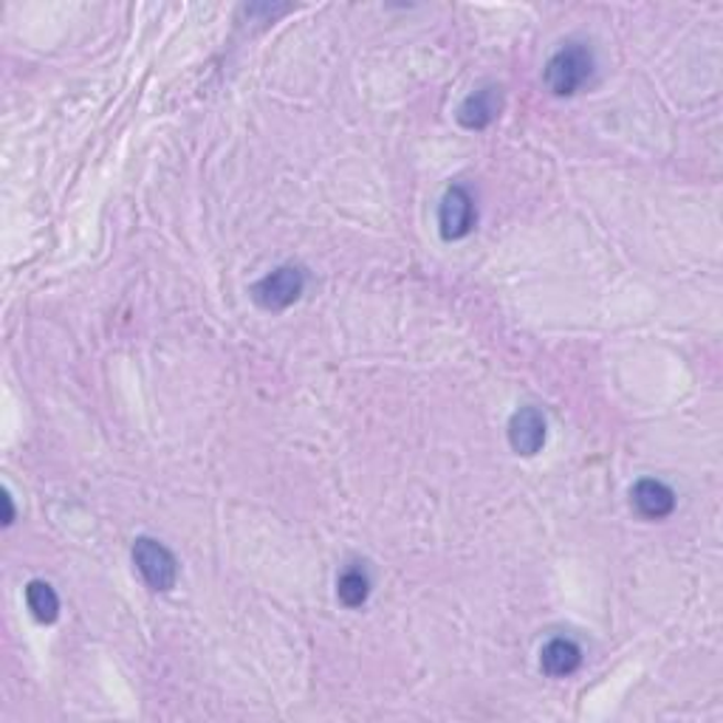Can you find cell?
Wrapping results in <instances>:
<instances>
[{"mask_svg": "<svg viewBox=\"0 0 723 723\" xmlns=\"http://www.w3.org/2000/svg\"><path fill=\"white\" fill-rule=\"evenodd\" d=\"M593 72V54L582 43H566L546 66V85L557 97H573Z\"/></svg>", "mask_w": 723, "mask_h": 723, "instance_id": "1", "label": "cell"}, {"mask_svg": "<svg viewBox=\"0 0 723 723\" xmlns=\"http://www.w3.org/2000/svg\"><path fill=\"white\" fill-rule=\"evenodd\" d=\"M337 596L346 607H362L371 596V577L362 566H348L339 573L337 580Z\"/></svg>", "mask_w": 723, "mask_h": 723, "instance_id": "9", "label": "cell"}, {"mask_svg": "<svg viewBox=\"0 0 723 723\" xmlns=\"http://www.w3.org/2000/svg\"><path fill=\"white\" fill-rule=\"evenodd\" d=\"M26 605L32 611V616L43 625H52L59 616V596L48 582L32 580L26 585Z\"/></svg>", "mask_w": 723, "mask_h": 723, "instance_id": "10", "label": "cell"}, {"mask_svg": "<svg viewBox=\"0 0 723 723\" xmlns=\"http://www.w3.org/2000/svg\"><path fill=\"white\" fill-rule=\"evenodd\" d=\"M501 88L497 85H486V88H478L470 97L463 99L461 108H458V122L467 128V131H483L489 124L501 117Z\"/></svg>", "mask_w": 723, "mask_h": 723, "instance_id": "7", "label": "cell"}, {"mask_svg": "<svg viewBox=\"0 0 723 723\" xmlns=\"http://www.w3.org/2000/svg\"><path fill=\"white\" fill-rule=\"evenodd\" d=\"M508 443L517 456H537L546 447V418L537 407H521L508 418Z\"/></svg>", "mask_w": 723, "mask_h": 723, "instance_id": "5", "label": "cell"}, {"mask_svg": "<svg viewBox=\"0 0 723 723\" xmlns=\"http://www.w3.org/2000/svg\"><path fill=\"white\" fill-rule=\"evenodd\" d=\"M306 288V272L300 266H277L269 272L266 277L252 286V300L263 308V311H283V308L294 306L303 297Z\"/></svg>", "mask_w": 723, "mask_h": 723, "instance_id": "2", "label": "cell"}, {"mask_svg": "<svg viewBox=\"0 0 723 723\" xmlns=\"http://www.w3.org/2000/svg\"><path fill=\"white\" fill-rule=\"evenodd\" d=\"M582 647L571 639H551L540 650V670L551 678H566L580 670Z\"/></svg>", "mask_w": 723, "mask_h": 723, "instance_id": "8", "label": "cell"}, {"mask_svg": "<svg viewBox=\"0 0 723 723\" xmlns=\"http://www.w3.org/2000/svg\"><path fill=\"white\" fill-rule=\"evenodd\" d=\"M133 562H136L142 580L158 593H167L176 588L178 580V560L164 543L153 537H139L133 543Z\"/></svg>", "mask_w": 723, "mask_h": 723, "instance_id": "3", "label": "cell"}, {"mask_svg": "<svg viewBox=\"0 0 723 723\" xmlns=\"http://www.w3.org/2000/svg\"><path fill=\"white\" fill-rule=\"evenodd\" d=\"M631 503L645 521H665V517L672 515V508H676V492H672L665 481L642 478V481L633 483Z\"/></svg>", "mask_w": 723, "mask_h": 723, "instance_id": "6", "label": "cell"}, {"mask_svg": "<svg viewBox=\"0 0 723 723\" xmlns=\"http://www.w3.org/2000/svg\"><path fill=\"white\" fill-rule=\"evenodd\" d=\"M478 212L475 201H472L470 189L461 187V184H452L447 193H443L441 204H438V232L447 243L461 241L475 229Z\"/></svg>", "mask_w": 723, "mask_h": 723, "instance_id": "4", "label": "cell"}, {"mask_svg": "<svg viewBox=\"0 0 723 723\" xmlns=\"http://www.w3.org/2000/svg\"><path fill=\"white\" fill-rule=\"evenodd\" d=\"M3 503H7V517H3V523H7V526H12V523H14V503H12V497L3 495Z\"/></svg>", "mask_w": 723, "mask_h": 723, "instance_id": "11", "label": "cell"}]
</instances>
